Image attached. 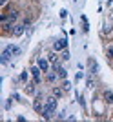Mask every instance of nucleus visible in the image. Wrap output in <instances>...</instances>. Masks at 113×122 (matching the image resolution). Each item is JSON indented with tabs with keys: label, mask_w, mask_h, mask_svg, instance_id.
Returning a JSON list of instances; mask_svg holds the SVG:
<instances>
[{
	"label": "nucleus",
	"mask_w": 113,
	"mask_h": 122,
	"mask_svg": "<svg viewBox=\"0 0 113 122\" xmlns=\"http://www.w3.org/2000/svg\"><path fill=\"white\" fill-rule=\"evenodd\" d=\"M56 109V97L53 95V97H49L46 100V104H44V109H42V118H51V115L55 113Z\"/></svg>",
	"instance_id": "f257e3e1"
},
{
	"label": "nucleus",
	"mask_w": 113,
	"mask_h": 122,
	"mask_svg": "<svg viewBox=\"0 0 113 122\" xmlns=\"http://www.w3.org/2000/svg\"><path fill=\"white\" fill-rule=\"evenodd\" d=\"M44 104H46V100H44V97H42L40 93L35 97V100H33V109L38 113H42V109H44Z\"/></svg>",
	"instance_id": "f03ea898"
},
{
	"label": "nucleus",
	"mask_w": 113,
	"mask_h": 122,
	"mask_svg": "<svg viewBox=\"0 0 113 122\" xmlns=\"http://www.w3.org/2000/svg\"><path fill=\"white\" fill-rule=\"evenodd\" d=\"M11 56H13V53H11V47L7 46L4 51H2V55H0V62H2V64H7Z\"/></svg>",
	"instance_id": "7ed1b4c3"
},
{
	"label": "nucleus",
	"mask_w": 113,
	"mask_h": 122,
	"mask_svg": "<svg viewBox=\"0 0 113 122\" xmlns=\"http://www.w3.org/2000/svg\"><path fill=\"white\" fill-rule=\"evenodd\" d=\"M53 69L56 71L58 78H66V76H67V71H66V69H64V67L60 66V64H58V62H55V64H53Z\"/></svg>",
	"instance_id": "20e7f679"
},
{
	"label": "nucleus",
	"mask_w": 113,
	"mask_h": 122,
	"mask_svg": "<svg viewBox=\"0 0 113 122\" xmlns=\"http://www.w3.org/2000/svg\"><path fill=\"white\" fill-rule=\"evenodd\" d=\"M87 67H89V73H93V75H95V73H98V64H97V60H95V58H91V56L87 58Z\"/></svg>",
	"instance_id": "39448f33"
},
{
	"label": "nucleus",
	"mask_w": 113,
	"mask_h": 122,
	"mask_svg": "<svg viewBox=\"0 0 113 122\" xmlns=\"http://www.w3.org/2000/svg\"><path fill=\"white\" fill-rule=\"evenodd\" d=\"M26 27H27L26 24H15V27H13V33H11V35H13V36H20L22 33L26 31Z\"/></svg>",
	"instance_id": "423d86ee"
},
{
	"label": "nucleus",
	"mask_w": 113,
	"mask_h": 122,
	"mask_svg": "<svg viewBox=\"0 0 113 122\" xmlns=\"http://www.w3.org/2000/svg\"><path fill=\"white\" fill-rule=\"evenodd\" d=\"M66 46H67V40H66V38H60V40H56L55 44H53V49H55V51H64Z\"/></svg>",
	"instance_id": "0eeeda50"
},
{
	"label": "nucleus",
	"mask_w": 113,
	"mask_h": 122,
	"mask_svg": "<svg viewBox=\"0 0 113 122\" xmlns=\"http://www.w3.org/2000/svg\"><path fill=\"white\" fill-rule=\"evenodd\" d=\"M40 67L38 66H35V67H31V75H33V80L36 82V84H40Z\"/></svg>",
	"instance_id": "6e6552de"
},
{
	"label": "nucleus",
	"mask_w": 113,
	"mask_h": 122,
	"mask_svg": "<svg viewBox=\"0 0 113 122\" xmlns=\"http://www.w3.org/2000/svg\"><path fill=\"white\" fill-rule=\"evenodd\" d=\"M38 67H40L44 73H47L49 71V62H47L46 58H38Z\"/></svg>",
	"instance_id": "1a4fd4ad"
},
{
	"label": "nucleus",
	"mask_w": 113,
	"mask_h": 122,
	"mask_svg": "<svg viewBox=\"0 0 113 122\" xmlns=\"http://www.w3.org/2000/svg\"><path fill=\"white\" fill-rule=\"evenodd\" d=\"M104 102H106V104H113V93L109 91V89L104 91Z\"/></svg>",
	"instance_id": "9d476101"
},
{
	"label": "nucleus",
	"mask_w": 113,
	"mask_h": 122,
	"mask_svg": "<svg viewBox=\"0 0 113 122\" xmlns=\"http://www.w3.org/2000/svg\"><path fill=\"white\" fill-rule=\"evenodd\" d=\"M56 78H58L56 71H47V75H46V80H47V82H51V84H53V82H55Z\"/></svg>",
	"instance_id": "9b49d317"
},
{
	"label": "nucleus",
	"mask_w": 113,
	"mask_h": 122,
	"mask_svg": "<svg viewBox=\"0 0 113 122\" xmlns=\"http://www.w3.org/2000/svg\"><path fill=\"white\" fill-rule=\"evenodd\" d=\"M35 86H36L35 80L29 82V84H26V93H27V95H33V93H35Z\"/></svg>",
	"instance_id": "f8f14e48"
},
{
	"label": "nucleus",
	"mask_w": 113,
	"mask_h": 122,
	"mask_svg": "<svg viewBox=\"0 0 113 122\" xmlns=\"http://www.w3.org/2000/svg\"><path fill=\"white\" fill-rule=\"evenodd\" d=\"M11 47V53H13V56H18L20 55V47L18 46H9Z\"/></svg>",
	"instance_id": "ddd939ff"
},
{
	"label": "nucleus",
	"mask_w": 113,
	"mask_h": 122,
	"mask_svg": "<svg viewBox=\"0 0 113 122\" xmlns=\"http://www.w3.org/2000/svg\"><path fill=\"white\" fill-rule=\"evenodd\" d=\"M62 91H64V89H60V87H53V95H55L56 98L62 97Z\"/></svg>",
	"instance_id": "4468645a"
},
{
	"label": "nucleus",
	"mask_w": 113,
	"mask_h": 122,
	"mask_svg": "<svg viewBox=\"0 0 113 122\" xmlns=\"http://www.w3.org/2000/svg\"><path fill=\"white\" fill-rule=\"evenodd\" d=\"M82 29L87 33V29H89V24H87V18L86 16H82Z\"/></svg>",
	"instance_id": "2eb2a0df"
},
{
	"label": "nucleus",
	"mask_w": 113,
	"mask_h": 122,
	"mask_svg": "<svg viewBox=\"0 0 113 122\" xmlns=\"http://www.w3.org/2000/svg\"><path fill=\"white\" fill-rule=\"evenodd\" d=\"M62 89H64V91H67V89H71V84H69L67 80H64V84H62Z\"/></svg>",
	"instance_id": "dca6fc26"
},
{
	"label": "nucleus",
	"mask_w": 113,
	"mask_h": 122,
	"mask_svg": "<svg viewBox=\"0 0 113 122\" xmlns=\"http://www.w3.org/2000/svg\"><path fill=\"white\" fill-rule=\"evenodd\" d=\"M47 60L51 62V64H55V62H56V55H55V53H51V55H49V58H47Z\"/></svg>",
	"instance_id": "f3484780"
},
{
	"label": "nucleus",
	"mask_w": 113,
	"mask_h": 122,
	"mask_svg": "<svg viewBox=\"0 0 113 122\" xmlns=\"http://www.w3.org/2000/svg\"><path fill=\"white\" fill-rule=\"evenodd\" d=\"M26 80H27V73L24 71V73H22V75H20V82H26Z\"/></svg>",
	"instance_id": "a211bd4d"
},
{
	"label": "nucleus",
	"mask_w": 113,
	"mask_h": 122,
	"mask_svg": "<svg viewBox=\"0 0 113 122\" xmlns=\"http://www.w3.org/2000/svg\"><path fill=\"white\" fill-rule=\"evenodd\" d=\"M108 56L113 60V46H111V47H108Z\"/></svg>",
	"instance_id": "6ab92c4d"
},
{
	"label": "nucleus",
	"mask_w": 113,
	"mask_h": 122,
	"mask_svg": "<svg viewBox=\"0 0 113 122\" xmlns=\"http://www.w3.org/2000/svg\"><path fill=\"white\" fill-rule=\"evenodd\" d=\"M62 58H64V60H67V58H69V53H67L66 49H64V53H62Z\"/></svg>",
	"instance_id": "aec40b11"
},
{
	"label": "nucleus",
	"mask_w": 113,
	"mask_h": 122,
	"mask_svg": "<svg viewBox=\"0 0 113 122\" xmlns=\"http://www.w3.org/2000/svg\"><path fill=\"white\" fill-rule=\"evenodd\" d=\"M60 16H62V18H66V16H67V11L62 9V11H60Z\"/></svg>",
	"instance_id": "412c9836"
}]
</instances>
